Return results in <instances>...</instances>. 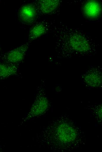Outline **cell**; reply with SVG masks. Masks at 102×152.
<instances>
[{
    "label": "cell",
    "instance_id": "obj_3",
    "mask_svg": "<svg viewBox=\"0 0 102 152\" xmlns=\"http://www.w3.org/2000/svg\"><path fill=\"white\" fill-rule=\"evenodd\" d=\"M18 67L13 64H8L0 62V79H4L16 74Z\"/></svg>",
    "mask_w": 102,
    "mask_h": 152
},
{
    "label": "cell",
    "instance_id": "obj_4",
    "mask_svg": "<svg viewBox=\"0 0 102 152\" xmlns=\"http://www.w3.org/2000/svg\"><path fill=\"white\" fill-rule=\"evenodd\" d=\"M56 0H40L38 3L40 11L44 13H49L54 11L58 5Z\"/></svg>",
    "mask_w": 102,
    "mask_h": 152
},
{
    "label": "cell",
    "instance_id": "obj_8",
    "mask_svg": "<svg viewBox=\"0 0 102 152\" xmlns=\"http://www.w3.org/2000/svg\"><path fill=\"white\" fill-rule=\"evenodd\" d=\"M0 50H1V47H0Z\"/></svg>",
    "mask_w": 102,
    "mask_h": 152
},
{
    "label": "cell",
    "instance_id": "obj_7",
    "mask_svg": "<svg viewBox=\"0 0 102 152\" xmlns=\"http://www.w3.org/2000/svg\"><path fill=\"white\" fill-rule=\"evenodd\" d=\"M99 8L98 3L94 1H90L87 3L84 8L87 15L91 17L97 15L99 12Z\"/></svg>",
    "mask_w": 102,
    "mask_h": 152
},
{
    "label": "cell",
    "instance_id": "obj_5",
    "mask_svg": "<svg viewBox=\"0 0 102 152\" xmlns=\"http://www.w3.org/2000/svg\"><path fill=\"white\" fill-rule=\"evenodd\" d=\"M48 102L46 98L41 97L37 99L34 104L32 109L38 114L43 113L47 109Z\"/></svg>",
    "mask_w": 102,
    "mask_h": 152
},
{
    "label": "cell",
    "instance_id": "obj_1",
    "mask_svg": "<svg viewBox=\"0 0 102 152\" xmlns=\"http://www.w3.org/2000/svg\"><path fill=\"white\" fill-rule=\"evenodd\" d=\"M29 45V44L27 43L9 51L5 56V60L13 64L21 61L25 57Z\"/></svg>",
    "mask_w": 102,
    "mask_h": 152
},
{
    "label": "cell",
    "instance_id": "obj_2",
    "mask_svg": "<svg viewBox=\"0 0 102 152\" xmlns=\"http://www.w3.org/2000/svg\"><path fill=\"white\" fill-rule=\"evenodd\" d=\"M36 13V8L34 5L31 4H26L21 8L18 15L23 23L27 24H30L34 22Z\"/></svg>",
    "mask_w": 102,
    "mask_h": 152
},
{
    "label": "cell",
    "instance_id": "obj_6",
    "mask_svg": "<svg viewBox=\"0 0 102 152\" xmlns=\"http://www.w3.org/2000/svg\"><path fill=\"white\" fill-rule=\"evenodd\" d=\"M45 27L42 24L35 25L30 30L29 34V40L31 41L42 35L45 32Z\"/></svg>",
    "mask_w": 102,
    "mask_h": 152
}]
</instances>
